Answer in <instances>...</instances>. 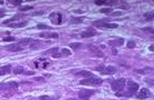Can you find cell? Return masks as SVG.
Masks as SVG:
<instances>
[{
    "mask_svg": "<svg viewBox=\"0 0 154 100\" xmlns=\"http://www.w3.org/2000/svg\"><path fill=\"white\" fill-rule=\"evenodd\" d=\"M103 80L101 78H98V77H94L92 76L90 78H85L80 81V85H88V86H100L102 85Z\"/></svg>",
    "mask_w": 154,
    "mask_h": 100,
    "instance_id": "1",
    "label": "cell"
},
{
    "mask_svg": "<svg viewBox=\"0 0 154 100\" xmlns=\"http://www.w3.org/2000/svg\"><path fill=\"white\" fill-rule=\"evenodd\" d=\"M126 85V80L124 78H120V79H115L114 81H112L111 84V88L113 91H121L124 86Z\"/></svg>",
    "mask_w": 154,
    "mask_h": 100,
    "instance_id": "2",
    "label": "cell"
},
{
    "mask_svg": "<svg viewBox=\"0 0 154 100\" xmlns=\"http://www.w3.org/2000/svg\"><path fill=\"white\" fill-rule=\"evenodd\" d=\"M49 18L53 25H61V22H62V15L60 12H52V14H50Z\"/></svg>",
    "mask_w": 154,
    "mask_h": 100,
    "instance_id": "3",
    "label": "cell"
},
{
    "mask_svg": "<svg viewBox=\"0 0 154 100\" xmlns=\"http://www.w3.org/2000/svg\"><path fill=\"white\" fill-rule=\"evenodd\" d=\"M33 63H34V67L38 68V69H45V68H47V67L50 64V62L48 61L46 58H40V59H38V60H36V61H34Z\"/></svg>",
    "mask_w": 154,
    "mask_h": 100,
    "instance_id": "4",
    "label": "cell"
},
{
    "mask_svg": "<svg viewBox=\"0 0 154 100\" xmlns=\"http://www.w3.org/2000/svg\"><path fill=\"white\" fill-rule=\"evenodd\" d=\"M94 93H95L94 90H89V89H82L78 92L79 97L81 99H88V98H90L91 96H93Z\"/></svg>",
    "mask_w": 154,
    "mask_h": 100,
    "instance_id": "5",
    "label": "cell"
},
{
    "mask_svg": "<svg viewBox=\"0 0 154 100\" xmlns=\"http://www.w3.org/2000/svg\"><path fill=\"white\" fill-rule=\"evenodd\" d=\"M95 34H96V31H95V30L92 29V28H89V29H87V30H83L80 36H81L82 38H90V37H94Z\"/></svg>",
    "mask_w": 154,
    "mask_h": 100,
    "instance_id": "6",
    "label": "cell"
},
{
    "mask_svg": "<svg viewBox=\"0 0 154 100\" xmlns=\"http://www.w3.org/2000/svg\"><path fill=\"white\" fill-rule=\"evenodd\" d=\"M89 50L91 51V54H92V55L96 56V57H100V58H102L103 56H104L102 51H101L98 47H95V46H93V45H90V46H89Z\"/></svg>",
    "mask_w": 154,
    "mask_h": 100,
    "instance_id": "7",
    "label": "cell"
},
{
    "mask_svg": "<svg viewBox=\"0 0 154 100\" xmlns=\"http://www.w3.org/2000/svg\"><path fill=\"white\" fill-rule=\"evenodd\" d=\"M150 95H151V92H150V90L146 89V88H143L140 90V92L136 95V97H138V99H146L150 97Z\"/></svg>",
    "mask_w": 154,
    "mask_h": 100,
    "instance_id": "8",
    "label": "cell"
},
{
    "mask_svg": "<svg viewBox=\"0 0 154 100\" xmlns=\"http://www.w3.org/2000/svg\"><path fill=\"white\" fill-rule=\"evenodd\" d=\"M7 50H9V51H12V52H17V51H21L23 49L22 47H21L19 43H15V45H9V46H6L5 47Z\"/></svg>",
    "mask_w": 154,
    "mask_h": 100,
    "instance_id": "9",
    "label": "cell"
},
{
    "mask_svg": "<svg viewBox=\"0 0 154 100\" xmlns=\"http://www.w3.org/2000/svg\"><path fill=\"white\" fill-rule=\"evenodd\" d=\"M115 71H116V68L114 66H105V68L101 70L102 75H112Z\"/></svg>",
    "mask_w": 154,
    "mask_h": 100,
    "instance_id": "10",
    "label": "cell"
},
{
    "mask_svg": "<svg viewBox=\"0 0 154 100\" xmlns=\"http://www.w3.org/2000/svg\"><path fill=\"white\" fill-rule=\"evenodd\" d=\"M127 85V89H129V92H136V91L139 90V85L136 84V82L134 81H130L129 84H126Z\"/></svg>",
    "mask_w": 154,
    "mask_h": 100,
    "instance_id": "11",
    "label": "cell"
},
{
    "mask_svg": "<svg viewBox=\"0 0 154 100\" xmlns=\"http://www.w3.org/2000/svg\"><path fill=\"white\" fill-rule=\"evenodd\" d=\"M19 86L18 82L11 81V82H7V84H2L0 85V89H9V88H17Z\"/></svg>",
    "mask_w": 154,
    "mask_h": 100,
    "instance_id": "12",
    "label": "cell"
},
{
    "mask_svg": "<svg viewBox=\"0 0 154 100\" xmlns=\"http://www.w3.org/2000/svg\"><path fill=\"white\" fill-rule=\"evenodd\" d=\"M11 71V64H6V66L0 67V76H5L10 73Z\"/></svg>",
    "mask_w": 154,
    "mask_h": 100,
    "instance_id": "13",
    "label": "cell"
},
{
    "mask_svg": "<svg viewBox=\"0 0 154 100\" xmlns=\"http://www.w3.org/2000/svg\"><path fill=\"white\" fill-rule=\"evenodd\" d=\"M7 26H9L10 28H22L27 26V21H20V22H10L7 23Z\"/></svg>",
    "mask_w": 154,
    "mask_h": 100,
    "instance_id": "14",
    "label": "cell"
},
{
    "mask_svg": "<svg viewBox=\"0 0 154 100\" xmlns=\"http://www.w3.org/2000/svg\"><path fill=\"white\" fill-rule=\"evenodd\" d=\"M40 38H45V39H48V38H58V33L56 32H41L39 34Z\"/></svg>",
    "mask_w": 154,
    "mask_h": 100,
    "instance_id": "15",
    "label": "cell"
},
{
    "mask_svg": "<svg viewBox=\"0 0 154 100\" xmlns=\"http://www.w3.org/2000/svg\"><path fill=\"white\" fill-rule=\"evenodd\" d=\"M77 76H79V77H83V78H90V77H92L93 75H92V72H90V71L81 70V71H79V72L77 73Z\"/></svg>",
    "mask_w": 154,
    "mask_h": 100,
    "instance_id": "16",
    "label": "cell"
},
{
    "mask_svg": "<svg viewBox=\"0 0 154 100\" xmlns=\"http://www.w3.org/2000/svg\"><path fill=\"white\" fill-rule=\"evenodd\" d=\"M105 23H107V21H104V20H96V21L92 22V25L95 26V27H99V28H104Z\"/></svg>",
    "mask_w": 154,
    "mask_h": 100,
    "instance_id": "17",
    "label": "cell"
},
{
    "mask_svg": "<svg viewBox=\"0 0 154 100\" xmlns=\"http://www.w3.org/2000/svg\"><path fill=\"white\" fill-rule=\"evenodd\" d=\"M123 43H124V39H122V38H119L113 41H110V45H115V46H122Z\"/></svg>",
    "mask_w": 154,
    "mask_h": 100,
    "instance_id": "18",
    "label": "cell"
},
{
    "mask_svg": "<svg viewBox=\"0 0 154 100\" xmlns=\"http://www.w3.org/2000/svg\"><path fill=\"white\" fill-rule=\"evenodd\" d=\"M12 72H14L15 75H20V73H24V69H23V67L18 66V67H16L14 70H12Z\"/></svg>",
    "mask_w": 154,
    "mask_h": 100,
    "instance_id": "19",
    "label": "cell"
},
{
    "mask_svg": "<svg viewBox=\"0 0 154 100\" xmlns=\"http://www.w3.org/2000/svg\"><path fill=\"white\" fill-rule=\"evenodd\" d=\"M58 50H59L58 48H51V49L45 51V52H43V55H45V56H48V55H52V56H53L54 54L58 52Z\"/></svg>",
    "mask_w": 154,
    "mask_h": 100,
    "instance_id": "20",
    "label": "cell"
},
{
    "mask_svg": "<svg viewBox=\"0 0 154 100\" xmlns=\"http://www.w3.org/2000/svg\"><path fill=\"white\" fill-rule=\"evenodd\" d=\"M34 40H31V39H22V40H20L19 45H31V43L33 42Z\"/></svg>",
    "mask_w": 154,
    "mask_h": 100,
    "instance_id": "21",
    "label": "cell"
},
{
    "mask_svg": "<svg viewBox=\"0 0 154 100\" xmlns=\"http://www.w3.org/2000/svg\"><path fill=\"white\" fill-rule=\"evenodd\" d=\"M69 47L73 48V49H79V48L82 47V43H80V42H72V43H70V45H69Z\"/></svg>",
    "mask_w": 154,
    "mask_h": 100,
    "instance_id": "22",
    "label": "cell"
},
{
    "mask_svg": "<svg viewBox=\"0 0 154 100\" xmlns=\"http://www.w3.org/2000/svg\"><path fill=\"white\" fill-rule=\"evenodd\" d=\"M82 18H74V17H71L70 18V23H80L82 22Z\"/></svg>",
    "mask_w": 154,
    "mask_h": 100,
    "instance_id": "23",
    "label": "cell"
},
{
    "mask_svg": "<svg viewBox=\"0 0 154 100\" xmlns=\"http://www.w3.org/2000/svg\"><path fill=\"white\" fill-rule=\"evenodd\" d=\"M153 16H154V14L151 11V12H146V14H144V18L146 19V20H152L153 19Z\"/></svg>",
    "mask_w": 154,
    "mask_h": 100,
    "instance_id": "24",
    "label": "cell"
},
{
    "mask_svg": "<svg viewBox=\"0 0 154 100\" xmlns=\"http://www.w3.org/2000/svg\"><path fill=\"white\" fill-rule=\"evenodd\" d=\"M61 55H62V57L63 56H70L71 55V51H70L69 49H67V48H63V49L61 50Z\"/></svg>",
    "mask_w": 154,
    "mask_h": 100,
    "instance_id": "25",
    "label": "cell"
},
{
    "mask_svg": "<svg viewBox=\"0 0 154 100\" xmlns=\"http://www.w3.org/2000/svg\"><path fill=\"white\" fill-rule=\"evenodd\" d=\"M100 12H102V14H111L112 9L111 8H103V9L100 10Z\"/></svg>",
    "mask_w": 154,
    "mask_h": 100,
    "instance_id": "26",
    "label": "cell"
},
{
    "mask_svg": "<svg viewBox=\"0 0 154 100\" xmlns=\"http://www.w3.org/2000/svg\"><path fill=\"white\" fill-rule=\"evenodd\" d=\"M104 28H111V29H113V28H118V25L116 23H105V26H104Z\"/></svg>",
    "mask_w": 154,
    "mask_h": 100,
    "instance_id": "27",
    "label": "cell"
},
{
    "mask_svg": "<svg viewBox=\"0 0 154 100\" xmlns=\"http://www.w3.org/2000/svg\"><path fill=\"white\" fill-rule=\"evenodd\" d=\"M31 9H33L32 6H24V7H21L20 8L21 11H27V10H31Z\"/></svg>",
    "mask_w": 154,
    "mask_h": 100,
    "instance_id": "28",
    "label": "cell"
},
{
    "mask_svg": "<svg viewBox=\"0 0 154 100\" xmlns=\"http://www.w3.org/2000/svg\"><path fill=\"white\" fill-rule=\"evenodd\" d=\"M38 29H50L49 26H47V25H38Z\"/></svg>",
    "mask_w": 154,
    "mask_h": 100,
    "instance_id": "29",
    "label": "cell"
},
{
    "mask_svg": "<svg viewBox=\"0 0 154 100\" xmlns=\"http://www.w3.org/2000/svg\"><path fill=\"white\" fill-rule=\"evenodd\" d=\"M135 47V42L134 41H129L127 42V48H130V49H132V48Z\"/></svg>",
    "mask_w": 154,
    "mask_h": 100,
    "instance_id": "30",
    "label": "cell"
},
{
    "mask_svg": "<svg viewBox=\"0 0 154 100\" xmlns=\"http://www.w3.org/2000/svg\"><path fill=\"white\" fill-rule=\"evenodd\" d=\"M3 40L5 41H15L16 39L14 37H6V38H3Z\"/></svg>",
    "mask_w": 154,
    "mask_h": 100,
    "instance_id": "31",
    "label": "cell"
},
{
    "mask_svg": "<svg viewBox=\"0 0 154 100\" xmlns=\"http://www.w3.org/2000/svg\"><path fill=\"white\" fill-rule=\"evenodd\" d=\"M143 31H145V32H151V33H153V29H152V28H143Z\"/></svg>",
    "mask_w": 154,
    "mask_h": 100,
    "instance_id": "32",
    "label": "cell"
},
{
    "mask_svg": "<svg viewBox=\"0 0 154 100\" xmlns=\"http://www.w3.org/2000/svg\"><path fill=\"white\" fill-rule=\"evenodd\" d=\"M9 3H11V5H14V6H19L21 1H9Z\"/></svg>",
    "mask_w": 154,
    "mask_h": 100,
    "instance_id": "33",
    "label": "cell"
},
{
    "mask_svg": "<svg viewBox=\"0 0 154 100\" xmlns=\"http://www.w3.org/2000/svg\"><path fill=\"white\" fill-rule=\"evenodd\" d=\"M104 3H105V1H100V0L99 1H95V5H98V6H102Z\"/></svg>",
    "mask_w": 154,
    "mask_h": 100,
    "instance_id": "34",
    "label": "cell"
},
{
    "mask_svg": "<svg viewBox=\"0 0 154 100\" xmlns=\"http://www.w3.org/2000/svg\"><path fill=\"white\" fill-rule=\"evenodd\" d=\"M5 11H0V18H2V17H5Z\"/></svg>",
    "mask_w": 154,
    "mask_h": 100,
    "instance_id": "35",
    "label": "cell"
},
{
    "mask_svg": "<svg viewBox=\"0 0 154 100\" xmlns=\"http://www.w3.org/2000/svg\"><path fill=\"white\" fill-rule=\"evenodd\" d=\"M39 99H40V100H47V99H49V98H48V97H46V96H45V97H40Z\"/></svg>",
    "mask_w": 154,
    "mask_h": 100,
    "instance_id": "36",
    "label": "cell"
},
{
    "mask_svg": "<svg viewBox=\"0 0 154 100\" xmlns=\"http://www.w3.org/2000/svg\"><path fill=\"white\" fill-rule=\"evenodd\" d=\"M149 49L151 50V51H153V50H154V47H153V45H151V46H150V47H149Z\"/></svg>",
    "mask_w": 154,
    "mask_h": 100,
    "instance_id": "37",
    "label": "cell"
},
{
    "mask_svg": "<svg viewBox=\"0 0 154 100\" xmlns=\"http://www.w3.org/2000/svg\"><path fill=\"white\" fill-rule=\"evenodd\" d=\"M36 80H37V81H43L42 78H36Z\"/></svg>",
    "mask_w": 154,
    "mask_h": 100,
    "instance_id": "38",
    "label": "cell"
},
{
    "mask_svg": "<svg viewBox=\"0 0 154 100\" xmlns=\"http://www.w3.org/2000/svg\"><path fill=\"white\" fill-rule=\"evenodd\" d=\"M68 100H88V99H73V98H71V99H68Z\"/></svg>",
    "mask_w": 154,
    "mask_h": 100,
    "instance_id": "39",
    "label": "cell"
}]
</instances>
